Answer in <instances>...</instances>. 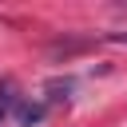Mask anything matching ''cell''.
I'll return each instance as SVG.
<instances>
[{
	"label": "cell",
	"instance_id": "obj_2",
	"mask_svg": "<svg viewBox=\"0 0 127 127\" xmlns=\"http://www.w3.org/2000/svg\"><path fill=\"white\" fill-rule=\"evenodd\" d=\"M44 119V103H24L20 111H16V123L20 127H32V123H40Z\"/></svg>",
	"mask_w": 127,
	"mask_h": 127
},
{
	"label": "cell",
	"instance_id": "obj_1",
	"mask_svg": "<svg viewBox=\"0 0 127 127\" xmlns=\"http://www.w3.org/2000/svg\"><path fill=\"white\" fill-rule=\"evenodd\" d=\"M16 107H20L16 83H12V79H0V123H8V119L16 115Z\"/></svg>",
	"mask_w": 127,
	"mask_h": 127
}]
</instances>
